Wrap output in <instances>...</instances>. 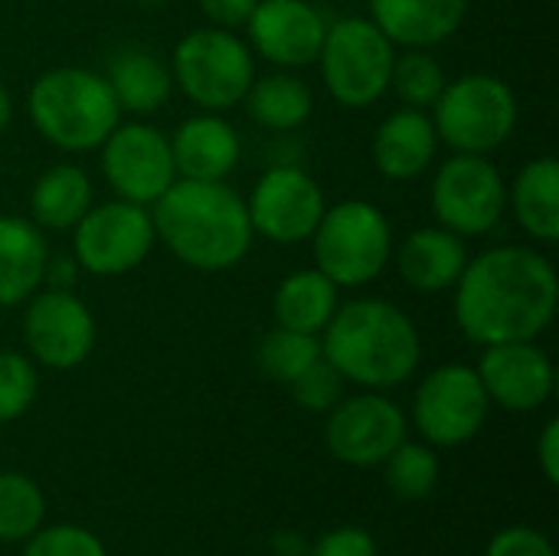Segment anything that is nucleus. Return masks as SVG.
<instances>
[{"instance_id": "aec40b11", "label": "nucleus", "mask_w": 559, "mask_h": 556, "mask_svg": "<svg viewBox=\"0 0 559 556\" xmlns=\"http://www.w3.org/2000/svg\"><path fill=\"white\" fill-rule=\"evenodd\" d=\"M468 0H370V20L403 49H432L459 33Z\"/></svg>"}, {"instance_id": "bb28decb", "label": "nucleus", "mask_w": 559, "mask_h": 556, "mask_svg": "<svg viewBox=\"0 0 559 556\" xmlns=\"http://www.w3.org/2000/svg\"><path fill=\"white\" fill-rule=\"evenodd\" d=\"M242 102L252 121L262 125L265 131H295L314 111L311 88L292 72H269L262 79H252Z\"/></svg>"}, {"instance_id": "f8f14e48", "label": "nucleus", "mask_w": 559, "mask_h": 556, "mask_svg": "<svg viewBox=\"0 0 559 556\" xmlns=\"http://www.w3.org/2000/svg\"><path fill=\"white\" fill-rule=\"evenodd\" d=\"M102 147V174L118 200H131L141 206H154L167 187L177 180L170 138L147 121L115 125V131L98 144Z\"/></svg>"}, {"instance_id": "c9c22d12", "label": "nucleus", "mask_w": 559, "mask_h": 556, "mask_svg": "<svg viewBox=\"0 0 559 556\" xmlns=\"http://www.w3.org/2000/svg\"><path fill=\"white\" fill-rule=\"evenodd\" d=\"M311 556H377V541L364 528H337L314 541Z\"/></svg>"}, {"instance_id": "58836bf2", "label": "nucleus", "mask_w": 559, "mask_h": 556, "mask_svg": "<svg viewBox=\"0 0 559 556\" xmlns=\"http://www.w3.org/2000/svg\"><path fill=\"white\" fill-rule=\"evenodd\" d=\"M79 262L75 256H49L46 259V272H43V288H59V292H72L79 282Z\"/></svg>"}, {"instance_id": "20e7f679", "label": "nucleus", "mask_w": 559, "mask_h": 556, "mask_svg": "<svg viewBox=\"0 0 559 556\" xmlns=\"http://www.w3.org/2000/svg\"><path fill=\"white\" fill-rule=\"evenodd\" d=\"M26 111L33 128L69 154L98 147L121 118L108 79L79 66L43 72L26 95Z\"/></svg>"}, {"instance_id": "a878e982", "label": "nucleus", "mask_w": 559, "mask_h": 556, "mask_svg": "<svg viewBox=\"0 0 559 556\" xmlns=\"http://www.w3.org/2000/svg\"><path fill=\"white\" fill-rule=\"evenodd\" d=\"M92 206V180L79 164L43 170L29 190V220L39 229H72Z\"/></svg>"}, {"instance_id": "0eeeda50", "label": "nucleus", "mask_w": 559, "mask_h": 556, "mask_svg": "<svg viewBox=\"0 0 559 556\" xmlns=\"http://www.w3.org/2000/svg\"><path fill=\"white\" fill-rule=\"evenodd\" d=\"M170 75L174 85H180V92L203 111H226L246 98L255 79V59L236 29L203 26L190 29L177 43Z\"/></svg>"}, {"instance_id": "ea45409f", "label": "nucleus", "mask_w": 559, "mask_h": 556, "mask_svg": "<svg viewBox=\"0 0 559 556\" xmlns=\"http://www.w3.org/2000/svg\"><path fill=\"white\" fill-rule=\"evenodd\" d=\"M275 551H278L282 556L308 554V547L301 544V537H298V534H278V537H275Z\"/></svg>"}, {"instance_id": "dca6fc26", "label": "nucleus", "mask_w": 559, "mask_h": 556, "mask_svg": "<svg viewBox=\"0 0 559 556\" xmlns=\"http://www.w3.org/2000/svg\"><path fill=\"white\" fill-rule=\"evenodd\" d=\"M249 49L282 69L318 62L324 46V13L308 0H259L249 23Z\"/></svg>"}, {"instance_id": "5701e85b", "label": "nucleus", "mask_w": 559, "mask_h": 556, "mask_svg": "<svg viewBox=\"0 0 559 556\" xmlns=\"http://www.w3.org/2000/svg\"><path fill=\"white\" fill-rule=\"evenodd\" d=\"M511 210L521 223V229L544 242L554 246L559 239V164L547 154V157H534L527 161L511 190H508Z\"/></svg>"}, {"instance_id": "a19ab883", "label": "nucleus", "mask_w": 559, "mask_h": 556, "mask_svg": "<svg viewBox=\"0 0 559 556\" xmlns=\"http://www.w3.org/2000/svg\"><path fill=\"white\" fill-rule=\"evenodd\" d=\"M10 115H13V105H10V92H7V85L0 82V134H3V128L10 125Z\"/></svg>"}, {"instance_id": "423d86ee", "label": "nucleus", "mask_w": 559, "mask_h": 556, "mask_svg": "<svg viewBox=\"0 0 559 556\" xmlns=\"http://www.w3.org/2000/svg\"><path fill=\"white\" fill-rule=\"evenodd\" d=\"M518 115V95L504 79L491 72H468L445 82L429 118L439 141L455 154H491L511 141Z\"/></svg>"}, {"instance_id": "f257e3e1", "label": "nucleus", "mask_w": 559, "mask_h": 556, "mask_svg": "<svg viewBox=\"0 0 559 556\" xmlns=\"http://www.w3.org/2000/svg\"><path fill=\"white\" fill-rule=\"evenodd\" d=\"M559 279L534 246H495L455 282V324L472 344L537 341L557 318Z\"/></svg>"}, {"instance_id": "6ab92c4d", "label": "nucleus", "mask_w": 559, "mask_h": 556, "mask_svg": "<svg viewBox=\"0 0 559 556\" xmlns=\"http://www.w3.org/2000/svg\"><path fill=\"white\" fill-rule=\"evenodd\" d=\"M396 259V272L400 279L419 292V295H439L455 288L459 275L465 272L468 262V249L465 239L455 236L445 226H423L413 229L400 249H393Z\"/></svg>"}, {"instance_id": "2f4dec72", "label": "nucleus", "mask_w": 559, "mask_h": 556, "mask_svg": "<svg viewBox=\"0 0 559 556\" xmlns=\"http://www.w3.org/2000/svg\"><path fill=\"white\" fill-rule=\"evenodd\" d=\"M39 390L36 364L26 354L16 351H0V423L20 419Z\"/></svg>"}, {"instance_id": "c85d7f7f", "label": "nucleus", "mask_w": 559, "mask_h": 556, "mask_svg": "<svg viewBox=\"0 0 559 556\" xmlns=\"http://www.w3.org/2000/svg\"><path fill=\"white\" fill-rule=\"evenodd\" d=\"M386 485L400 501H423L439 485V456L429 442H400L386 462Z\"/></svg>"}, {"instance_id": "39448f33", "label": "nucleus", "mask_w": 559, "mask_h": 556, "mask_svg": "<svg viewBox=\"0 0 559 556\" xmlns=\"http://www.w3.org/2000/svg\"><path fill=\"white\" fill-rule=\"evenodd\" d=\"M314 269L337 288H364L393 259V226L370 200H344L324 210L311 233Z\"/></svg>"}, {"instance_id": "c756f323", "label": "nucleus", "mask_w": 559, "mask_h": 556, "mask_svg": "<svg viewBox=\"0 0 559 556\" xmlns=\"http://www.w3.org/2000/svg\"><path fill=\"white\" fill-rule=\"evenodd\" d=\"M46 518V498L39 485L20 472L0 475V541H26L43 528Z\"/></svg>"}, {"instance_id": "4c0bfd02", "label": "nucleus", "mask_w": 559, "mask_h": 556, "mask_svg": "<svg viewBox=\"0 0 559 556\" xmlns=\"http://www.w3.org/2000/svg\"><path fill=\"white\" fill-rule=\"evenodd\" d=\"M537 462L547 478V485H559V423L550 419L537 439Z\"/></svg>"}, {"instance_id": "a211bd4d", "label": "nucleus", "mask_w": 559, "mask_h": 556, "mask_svg": "<svg viewBox=\"0 0 559 556\" xmlns=\"http://www.w3.org/2000/svg\"><path fill=\"white\" fill-rule=\"evenodd\" d=\"M170 154L183 180H226L239 167L242 141L219 111H200L170 134Z\"/></svg>"}, {"instance_id": "7ed1b4c3", "label": "nucleus", "mask_w": 559, "mask_h": 556, "mask_svg": "<svg viewBox=\"0 0 559 556\" xmlns=\"http://www.w3.org/2000/svg\"><path fill=\"white\" fill-rule=\"evenodd\" d=\"M321 334L324 360L347 383L364 390H393L406 383L423 360V341L413 318L383 298L337 305Z\"/></svg>"}, {"instance_id": "473e14b6", "label": "nucleus", "mask_w": 559, "mask_h": 556, "mask_svg": "<svg viewBox=\"0 0 559 556\" xmlns=\"http://www.w3.org/2000/svg\"><path fill=\"white\" fill-rule=\"evenodd\" d=\"M23 556H108L105 544L75 524H56V528H39L36 534L26 537Z\"/></svg>"}, {"instance_id": "ddd939ff", "label": "nucleus", "mask_w": 559, "mask_h": 556, "mask_svg": "<svg viewBox=\"0 0 559 556\" xmlns=\"http://www.w3.org/2000/svg\"><path fill=\"white\" fill-rule=\"evenodd\" d=\"M246 210L255 236H265L275 246H295L311 239L328 203L324 190L308 170L295 164H278L255 180Z\"/></svg>"}, {"instance_id": "1a4fd4ad", "label": "nucleus", "mask_w": 559, "mask_h": 556, "mask_svg": "<svg viewBox=\"0 0 559 556\" xmlns=\"http://www.w3.org/2000/svg\"><path fill=\"white\" fill-rule=\"evenodd\" d=\"M154 242L157 233L151 206L131 200L88 206V213L72 226V256L82 272L98 279L134 272L151 256Z\"/></svg>"}, {"instance_id": "2eb2a0df", "label": "nucleus", "mask_w": 559, "mask_h": 556, "mask_svg": "<svg viewBox=\"0 0 559 556\" xmlns=\"http://www.w3.org/2000/svg\"><path fill=\"white\" fill-rule=\"evenodd\" d=\"M406 439L403 410L380 390L357 393L328 410L324 442L331 456L354 469H377Z\"/></svg>"}, {"instance_id": "393cba45", "label": "nucleus", "mask_w": 559, "mask_h": 556, "mask_svg": "<svg viewBox=\"0 0 559 556\" xmlns=\"http://www.w3.org/2000/svg\"><path fill=\"white\" fill-rule=\"evenodd\" d=\"M337 285L318 269H298L285 275L272 295V315L278 328L321 334L337 311Z\"/></svg>"}, {"instance_id": "f03ea898", "label": "nucleus", "mask_w": 559, "mask_h": 556, "mask_svg": "<svg viewBox=\"0 0 559 556\" xmlns=\"http://www.w3.org/2000/svg\"><path fill=\"white\" fill-rule=\"evenodd\" d=\"M151 216L157 239L197 272L236 269L255 239L246 200L226 180L177 177L151 206Z\"/></svg>"}, {"instance_id": "6e6552de", "label": "nucleus", "mask_w": 559, "mask_h": 556, "mask_svg": "<svg viewBox=\"0 0 559 556\" xmlns=\"http://www.w3.org/2000/svg\"><path fill=\"white\" fill-rule=\"evenodd\" d=\"M396 46L370 16H341L328 23L321 46V75L331 98L344 108H370L390 88Z\"/></svg>"}, {"instance_id": "412c9836", "label": "nucleus", "mask_w": 559, "mask_h": 556, "mask_svg": "<svg viewBox=\"0 0 559 556\" xmlns=\"http://www.w3.org/2000/svg\"><path fill=\"white\" fill-rule=\"evenodd\" d=\"M439 134L426 111L400 108L386 115L373 134V164L386 180H416L436 161Z\"/></svg>"}, {"instance_id": "72a5a7b5", "label": "nucleus", "mask_w": 559, "mask_h": 556, "mask_svg": "<svg viewBox=\"0 0 559 556\" xmlns=\"http://www.w3.org/2000/svg\"><path fill=\"white\" fill-rule=\"evenodd\" d=\"M344 377L324 360V354H321V360H314L295 383H288L292 387V397H295V403L298 406H305L308 413H328L331 406H337L341 400H344Z\"/></svg>"}, {"instance_id": "cd10ccee", "label": "nucleus", "mask_w": 559, "mask_h": 556, "mask_svg": "<svg viewBox=\"0 0 559 556\" xmlns=\"http://www.w3.org/2000/svg\"><path fill=\"white\" fill-rule=\"evenodd\" d=\"M445 69L436 56H429V49H406L403 56L393 59V72H390V88L406 108H432L445 88Z\"/></svg>"}, {"instance_id": "f704fd0d", "label": "nucleus", "mask_w": 559, "mask_h": 556, "mask_svg": "<svg viewBox=\"0 0 559 556\" xmlns=\"http://www.w3.org/2000/svg\"><path fill=\"white\" fill-rule=\"evenodd\" d=\"M485 556H557V547L534 528H504L488 541Z\"/></svg>"}, {"instance_id": "7c9ffc66", "label": "nucleus", "mask_w": 559, "mask_h": 556, "mask_svg": "<svg viewBox=\"0 0 559 556\" xmlns=\"http://www.w3.org/2000/svg\"><path fill=\"white\" fill-rule=\"evenodd\" d=\"M259 367L265 377L278 383H295L314 360H321V341L318 334H301L288 328H275L259 344Z\"/></svg>"}, {"instance_id": "f3484780", "label": "nucleus", "mask_w": 559, "mask_h": 556, "mask_svg": "<svg viewBox=\"0 0 559 556\" xmlns=\"http://www.w3.org/2000/svg\"><path fill=\"white\" fill-rule=\"evenodd\" d=\"M475 370L488 400L511 413L540 410L554 397V364L534 341L491 344Z\"/></svg>"}, {"instance_id": "9b49d317", "label": "nucleus", "mask_w": 559, "mask_h": 556, "mask_svg": "<svg viewBox=\"0 0 559 556\" xmlns=\"http://www.w3.org/2000/svg\"><path fill=\"white\" fill-rule=\"evenodd\" d=\"M488 410L491 400L478 380V370L465 364L436 367L413 397L416 429L429 446L439 449H455L472 442L481 433Z\"/></svg>"}, {"instance_id": "9d476101", "label": "nucleus", "mask_w": 559, "mask_h": 556, "mask_svg": "<svg viewBox=\"0 0 559 556\" xmlns=\"http://www.w3.org/2000/svg\"><path fill=\"white\" fill-rule=\"evenodd\" d=\"M429 203L455 236H485L508 210V184L488 154H452L432 177Z\"/></svg>"}, {"instance_id": "e433bc0d", "label": "nucleus", "mask_w": 559, "mask_h": 556, "mask_svg": "<svg viewBox=\"0 0 559 556\" xmlns=\"http://www.w3.org/2000/svg\"><path fill=\"white\" fill-rule=\"evenodd\" d=\"M255 3H259V0H200V10H203V16L210 20V26L239 29V26L249 23Z\"/></svg>"}, {"instance_id": "4468645a", "label": "nucleus", "mask_w": 559, "mask_h": 556, "mask_svg": "<svg viewBox=\"0 0 559 556\" xmlns=\"http://www.w3.org/2000/svg\"><path fill=\"white\" fill-rule=\"evenodd\" d=\"M23 344L39 367L75 370L95 347V318L79 295L39 288L26 298Z\"/></svg>"}, {"instance_id": "b1692460", "label": "nucleus", "mask_w": 559, "mask_h": 556, "mask_svg": "<svg viewBox=\"0 0 559 556\" xmlns=\"http://www.w3.org/2000/svg\"><path fill=\"white\" fill-rule=\"evenodd\" d=\"M108 88L118 102L121 111H131V115H154L157 108H164V102L170 98L174 92V75H170V66L154 56L151 49H121L108 72Z\"/></svg>"}, {"instance_id": "4be33fe9", "label": "nucleus", "mask_w": 559, "mask_h": 556, "mask_svg": "<svg viewBox=\"0 0 559 556\" xmlns=\"http://www.w3.org/2000/svg\"><path fill=\"white\" fill-rule=\"evenodd\" d=\"M49 246L43 229L23 216H0V308L23 305L43 288Z\"/></svg>"}]
</instances>
